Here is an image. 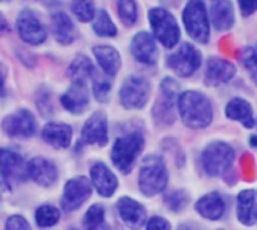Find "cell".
<instances>
[{"label":"cell","mask_w":257,"mask_h":230,"mask_svg":"<svg viewBox=\"0 0 257 230\" xmlns=\"http://www.w3.org/2000/svg\"><path fill=\"white\" fill-rule=\"evenodd\" d=\"M178 111L184 125L200 130L211 125L214 119L212 104L206 95L196 90H187L178 98Z\"/></svg>","instance_id":"6da1fadb"},{"label":"cell","mask_w":257,"mask_h":230,"mask_svg":"<svg viewBox=\"0 0 257 230\" xmlns=\"http://www.w3.org/2000/svg\"><path fill=\"white\" fill-rule=\"evenodd\" d=\"M241 62L251 72V75L257 78V50L251 48V47L244 48L241 51Z\"/></svg>","instance_id":"d590c367"},{"label":"cell","mask_w":257,"mask_h":230,"mask_svg":"<svg viewBox=\"0 0 257 230\" xmlns=\"http://www.w3.org/2000/svg\"><path fill=\"white\" fill-rule=\"evenodd\" d=\"M236 75V66L221 57H211L206 65L205 72V83L208 86L217 87L220 84H224L230 81Z\"/></svg>","instance_id":"9a60e30c"},{"label":"cell","mask_w":257,"mask_h":230,"mask_svg":"<svg viewBox=\"0 0 257 230\" xmlns=\"http://www.w3.org/2000/svg\"><path fill=\"white\" fill-rule=\"evenodd\" d=\"M5 230H32L27 220L23 218L21 215H11L8 220H6V226Z\"/></svg>","instance_id":"8d00e7d4"},{"label":"cell","mask_w":257,"mask_h":230,"mask_svg":"<svg viewBox=\"0 0 257 230\" xmlns=\"http://www.w3.org/2000/svg\"><path fill=\"white\" fill-rule=\"evenodd\" d=\"M226 116L232 121L241 122L245 128H253L256 125V118L253 107L248 101L242 98H233L226 105Z\"/></svg>","instance_id":"d4e9b609"},{"label":"cell","mask_w":257,"mask_h":230,"mask_svg":"<svg viewBox=\"0 0 257 230\" xmlns=\"http://www.w3.org/2000/svg\"><path fill=\"white\" fill-rule=\"evenodd\" d=\"M8 30V21L5 20V17L0 14V35H3Z\"/></svg>","instance_id":"60d3db41"},{"label":"cell","mask_w":257,"mask_h":230,"mask_svg":"<svg viewBox=\"0 0 257 230\" xmlns=\"http://www.w3.org/2000/svg\"><path fill=\"white\" fill-rule=\"evenodd\" d=\"M196 211L200 217L209 221H217L226 214V202L223 196L217 191L202 196L196 202Z\"/></svg>","instance_id":"ffe728a7"},{"label":"cell","mask_w":257,"mask_h":230,"mask_svg":"<svg viewBox=\"0 0 257 230\" xmlns=\"http://www.w3.org/2000/svg\"><path fill=\"white\" fill-rule=\"evenodd\" d=\"M81 139L87 145L105 146L108 142V124L102 111L93 113L84 124L81 130Z\"/></svg>","instance_id":"5bb4252c"},{"label":"cell","mask_w":257,"mask_h":230,"mask_svg":"<svg viewBox=\"0 0 257 230\" xmlns=\"http://www.w3.org/2000/svg\"><path fill=\"white\" fill-rule=\"evenodd\" d=\"M117 211L123 223L133 230L142 229L146 223V209L131 197H122L117 202Z\"/></svg>","instance_id":"d6986e66"},{"label":"cell","mask_w":257,"mask_h":230,"mask_svg":"<svg viewBox=\"0 0 257 230\" xmlns=\"http://www.w3.org/2000/svg\"><path fill=\"white\" fill-rule=\"evenodd\" d=\"M95 21H93V30L96 35L99 36H116L117 35V29L114 26V23L111 21L110 15L107 14V11L101 9L98 12H95Z\"/></svg>","instance_id":"f1b7e54d"},{"label":"cell","mask_w":257,"mask_h":230,"mask_svg":"<svg viewBox=\"0 0 257 230\" xmlns=\"http://www.w3.org/2000/svg\"><path fill=\"white\" fill-rule=\"evenodd\" d=\"M179 84L173 78H164L161 81V96L155 102L154 118L161 124H172L175 121V105L178 104Z\"/></svg>","instance_id":"9c48e42d"},{"label":"cell","mask_w":257,"mask_h":230,"mask_svg":"<svg viewBox=\"0 0 257 230\" xmlns=\"http://www.w3.org/2000/svg\"><path fill=\"white\" fill-rule=\"evenodd\" d=\"M145 146V139L140 133H130L116 140L111 149V161L122 172L130 173L134 161Z\"/></svg>","instance_id":"277c9868"},{"label":"cell","mask_w":257,"mask_h":230,"mask_svg":"<svg viewBox=\"0 0 257 230\" xmlns=\"http://www.w3.org/2000/svg\"><path fill=\"white\" fill-rule=\"evenodd\" d=\"M5 78H6V69L0 63V96H5Z\"/></svg>","instance_id":"ab89813d"},{"label":"cell","mask_w":257,"mask_h":230,"mask_svg":"<svg viewBox=\"0 0 257 230\" xmlns=\"http://www.w3.org/2000/svg\"><path fill=\"white\" fill-rule=\"evenodd\" d=\"M17 29L21 39L30 45L42 44L47 38V32L44 26L30 9H24L20 12L17 18Z\"/></svg>","instance_id":"7c38bea8"},{"label":"cell","mask_w":257,"mask_h":230,"mask_svg":"<svg viewBox=\"0 0 257 230\" xmlns=\"http://www.w3.org/2000/svg\"><path fill=\"white\" fill-rule=\"evenodd\" d=\"M27 178L41 187H51L57 179V167L44 157L32 158L27 163Z\"/></svg>","instance_id":"2e32d148"},{"label":"cell","mask_w":257,"mask_h":230,"mask_svg":"<svg viewBox=\"0 0 257 230\" xmlns=\"http://www.w3.org/2000/svg\"><path fill=\"white\" fill-rule=\"evenodd\" d=\"M93 54L105 75L114 77L117 74V71L120 69L122 60H120V54L117 53L116 48H113L110 45H98L93 48Z\"/></svg>","instance_id":"484cf974"},{"label":"cell","mask_w":257,"mask_h":230,"mask_svg":"<svg viewBox=\"0 0 257 230\" xmlns=\"http://www.w3.org/2000/svg\"><path fill=\"white\" fill-rule=\"evenodd\" d=\"M51 21H53V32L56 39L60 44H71L75 38L72 20L65 12H54Z\"/></svg>","instance_id":"4316f807"},{"label":"cell","mask_w":257,"mask_h":230,"mask_svg":"<svg viewBox=\"0 0 257 230\" xmlns=\"http://www.w3.org/2000/svg\"><path fill=\"white\" fill-rule=\"evenodd\" d=\"M104 218H105L104 208L99 205H93L87 209L83 218V227L86 230H98L104 224Z\"/></svg>","instance_id":"1f68e13d"},{"label":"cell","mask_w":257,"mask_h":230,"mask_svg":"<svg viewBox=\"0 0 257 230\" xmlns=\"http://www.w3.org/2000/svg\"><path fill=\"white\" fill-rule=\"evenodd\" d=\"M117 12L125 26H133L137 21V5L134 0H119Z\"/></svg>","instance_id":"836d02e7"},{"label":"cell","mask_w":257,"mask_h":230,"mask_svg":"<svg viewBox=\"0 0 257 230\" xmlns=\"http://www.w3.org/2000/svg\"><path fill=\"white\" fill-rule=\"evenodd\" d=\"M242 15L248 17L257 11V0H238Z\"/></svg>","instance_id":"f35d334b"},{"label":"cell","mask_w":257,"mask_h":230,"mask_svg":"<svg viewBox=\"0 0 257 230\" xmlns=\"http://www.w3.org/2000/svg\"><path fill=\"white\" fill-rule=\"evenodd\" d=\"M235 149L226 142H212L202 152V167L208 176H223L235 163Z\"/></svg>","instance_id":"3957f363"},{"label":"cell","mask_w":257,"mask_h":230,"mask_svg":"<svg viewBox=\"0 0 257 230\" xmlns=\"http://www.w3.org/2000/svg\"><path fill=\"white\" fill-rule=\"evenodd\" d=\"M182 18L188 35L194 41L200 44H206L209 41V35H211L209 15L202 0H188Z\"/></svg>","instance_id":"5b68a950"},{"label":"cell","mask_w":257,"mask_h":230,"mask_svg":"<svg viewBox=\"0 0 257 230\" xmlns=\"http://www.w3.org/2000/svg\"><path fill=\"white\" fill-rule=\"evenodd\" d=\"M59 220H60V212L57 208L51 205H42L35 212V221L38 227H42V229L57 224Z\"/></svg>","instance_id":"f546056e"},{"label":"cell","mask_w":257,"mask_h":230,"mask_svg":"<svg viewBox=\"0 0 257 230\" xmlns=\"http://www.w3.org/2000/svg\"><path fill=\"white\" fill-rule=\"evenodd\" d=\"M149 23L154 32V36L166 47L173 48L179 39H181V30L175 20V17L163 9V8H154L149 11Z\"/></svg>","instance_id":"8992f818"},{"label":"cell","mask_w":257,"mask_h":230,"mask_svg":"<svg viewBox=\"0 0 257 230\" xmlns=\"http://www.w3.org/2000/svg\"><path fill=\"white\" fill-rule=\"evenodd\" d=\"M146 230H172V226L163 217H152L146 223Z\"/></svg>","instance_id":"74e56055"},{"label":"cell","mask_w":257,"mask_h":230,"mask_svg":"<svg viewBox=\"0 0 257 230\" xmlns=\"http://www.w3.org/2000/svg\"><path fill=\"white\" fill-rule=\"evenodd\" d=\"M211 21L217 30H229L235 24V9L232 0H212Z\"/></svg>","instance_id":"cb8c5ba5"},{"label":"cell","mask_w":257,"mask_h":230,"mask_svg":"<svg viewBox=\"0 0 257 230\" xmlns=\"http://www.w3.org/2000/svg\"><path fill=\"white\" fill-rule=\"evenodd\" d=\"M0 175L9 185L18 184L27 178V164L20 154L0 149Z\"/></svg>","instance_id":"8fae6325"},{"label":"cell","mask_w":257,"mask_h":230,"mask_svg":"<svg viewBox=\"0 0 257 230\" xmlns=\"http://www.w3.org/2000/svg\"><path fill=\"white\" fill-rule=\"evenodd\" d=\"M151 95V84L146 78L133 75L125 80L120 89V102L128 110H140L143 108Z\"/></svg>","instance_id":"ba28073f"},{"label":"cell","mask_w":257,"mask_h":230,"mask_svg":"<svg viewBox=\"0 0 257 230\" xmlns=\"http://www.w3.org/2000/svg\"><path fill=\"white\" fill-rule=\"evenodd\" d=\"M131 54L143 65H154L158 57L157 44L148 32H139L131 41Z\"/></svg>","instance_id":"e0dca14e"},{"label":"cell","mask_w":257,"mask_h":230,"mask_svg":"<svg viewBox=\"0 0 257 230\" xmlns=\"http://www.w3.org/2000/svg\"><path fill=\"white\" fill-rule=\"evenodd\" d=\"M190 202V196L184 190H173L167 194H164V203L172 212H181L187 208Z\"/></svg>","instance_id":"4dcf8cb0"},{"label":"cell","mask_w":257,"mask_h":230,"mask_svg":"<svg viewBox=\"0 0 257 230\" xmlns=\"http://www.w3.org/2000/svg\"><path fill=\"white\" fill-rule=\"evenodd\" d=\"M169 68L179 77H191L202 65V54L193 44H182L173 54L167 57Z\"/></svg>","instance_id":"52a82bcc"},{"label":"cell","mask_w":257,"mask_h":230,"mask_svg":"<svg viewBox=\"0 0 257 230\" xmlns=\"http://www.w3.org/2000/svg\"><path fill=\"white\" fill-rule=\"evenodd\" d=\"M92 84H93V95L99 102H105L108 99V95L111 92V83L99 74H93L92 78Z\"/></svg>","instance_id":"e575fe53"},{"label":"cell","mask_w":257,"mask_h":230,"mask_svg":"<svg viewBox=\"0 0 257 230\" xmlns=\"http://www.w3.org/2000/svg\"><path fill=\"white\" fill-rule=\"evenodd\" d=\"M2 128L9 137H32L36 133V121L29 110H18L3 119Z\"/></svg>","instance_id":"4fadbf2b"},{"label":"cell","mask_w":257,"mask_h":230,"mask_svg":"<svg viewBox=\"0 0 257 230\" xmlns=\"http://www.w3.org/2000/svg\"><path fill=\"white\" fill-rule=\"evenodd\" d=\"M90 181L102 197H111L114 191L117 190V178L116 175L104 164V163H95L90 169Z\"/></svg>","instance_id":"ac0fdd59"},{"label":"cell","mask_w":257,"mask_h":230,"mask_svg":"<svg viewBox=\"0 0 257 230\" xmlns=\"http://www.w3.org/2000/svg\"><path fill=\"white\" fill-rule=\"evenodd\" d=\"M179 230H190V227H188V226H181Z\"/></svg>","instance_id":"7bdbcfd3"},{"label":"cell","mask_w":257,"mask_h":230,"mask_svg":"<svg viewBox=\"0 0 257 230\" xmlns=\"http://www.w3.org/2000/svg\"><path fill=\"white\" fill-rule=\"evenodd\" d=\"M236 215L244 226H254L257 221V191L242 190L236 197Z\"/></svg>","instance_id":"7402d4cb"},{"label":"cell","mask_w":257,"mask_h":230,"mask_svg":"<svg viewBox=\"0 0 257 230\" xmlns=\"http://www.w3.org/2000/svg\"><path fill=\"white\" fill-rule=\"evenodd\" d=\"M72 12L80 21H90L95 17L93 0H72Z\"/></svg>","instance_id":"d6a6232c"},{"label":"cell","mask_w":257,"mask_h":230,"mask_svg":"<svg viewBox=\"0 0 257 230\" xmlns=\"http://www.w3.org/2000/svg\"><path fill=\"white\" fill-rule=\"evenodd\" d=\"M65 110L74 114H81L89 105V92L86 83H72V86L60 98Z\"/></svg>","instance_id":"44dd1931"},{"label":"cell","mask_w":257,"mask_h":230,"mask_svg":"<svg viewBox=\"0 0 257 230\" xmlns=\"http://www.w3.org/2000/svg\"><path fill=\"white\" fill-rule=\"evenodd\" d=\"M42 139L56 149H65L71 145L72 128L66 124L50 122L42 128Z\"/></svg>","instance_id":"603a6c76"},{"label":"cell","mask_w":257,"mask_h":230,"mask_svg":"<svg viewBox=\"0 0 257 230\" xmlns=\"http://www.w3.org/2000/svg\"><path fill=\"white\" fill-rule=\"evenodd\" d=\"M250 142H251V145H253L254 148H257V136H253Z\"/></svg>","instance_id":"b9f144b4"},{"label":"cell","mask_w":257,"mask_h":230,"mask_svg":"<svg viewBox=\"0 0 257 230\" xmlns=\"http://www.w3.org/2000/svg\"><path fill=\"white\" fill-rule=\"evenodd\" d=\"M169 184V172L161 157H145L139 172V188L143 196L154 197L161 194Z\"/></svg>","instance_id":"7a4b0ae2"},{"label":"cell","mask_w":257,"mask_h":230,"mask_svg":"<svg viewBox=\"0 0 257 230\" xmlns=\"http://www.w3.org/2000/svg\"><path fill=\"white\" fill-rule=\"evenodd\" d=\"M92 194V182L84 176H77L65 184L62 196V209L66 212L77 211Z\"/></svg>","instance_id":"30bf717a"},{"label":"cell","mask_w":257,"mask_h":230,"mask_svg":"<svg viewBox=\"0 0 257 230\" xmlns=\"http://www.w3.org/2000/svg\"><path fill=\"white\" fill-rule=\"evenodd\" d=\"M72 83H86L89 77L93 75V65L86 56H77L68 71Z\"/></svg>","instance_id":"83f0119b"}]
</instances>
